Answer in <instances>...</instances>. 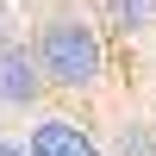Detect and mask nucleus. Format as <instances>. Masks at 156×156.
I'll use <instances>...</instances> for the list:
<instances>
[{"label":"nucleus","instance_id":"nucleus-1","mask_svg":"<svg viewBox=\"0 0 156 156\" xmlns=\"http://www.w3.org/2000/svg\"><path fill=\"white\" fill-rule=\"evenodd\" d=\"M37 62H44L50 81H62V87H87V81L100 75V44H94V31H87V25L62 19V25H50V31H44Z\"/></svg>","mask_w":156,"mask_h":156},{"label":"nucleus","instance_id":"nucleus-2","mask_svg":"<svg viewBox=\"0 0 156 156\" xmlns=\"http://www.w3.org/2000/svg\"><path fill=\"white\" fill-rule=\"evenodd\" d=\"M37 94V69H31V50H0V100L25 106Z\"/></svg>","mask_w":156,"mask_h":156},{"label":"nucleus","instance_id":"nucleus-3","mask_svg":"<svg viewBox=\"0 0 156 156\" xmlns=\"http://www.w3.org/2000/svg\"><path fill=\"white\" fill-rule=\"evenodd\" d=\"M31 156H100V150L87 144V137L75 131L69 119H50V125H37V137H31Z\"/></svg>","mask_w":156,"mask_h":156},{"label":"nucleus","instance_id":"nucleus-4","mask_svg":"<svg viewBox=\"0 0 156 156\" xmlns=\"http://www.w3.org/2000/svg\"><path fill=\"white\" fill-rule=\"evenodd\" d=\"M119 156H156V137H144V131L125 125V131H119Z\"/></svg>","mask_w":156,"mask_h":156},{"label":"nucleus","instance_id":"nucleus-5","mask_svg":"<svg viewBox=\"0 0 156 156\" xmlns=\"http://www.w3.org/2000/svg\"><path fill=\"white\" fill-rule=\"evenodd\" d=\"M112 6H119V19H150L156 0H112Z\"/></svg>","mask_w":156,"mask_h":156},{"label":"nucleus","instance_id":"nucleus-6","mask_svg":"<svg viewBox=\"0 0 156 156\" xmlns=\"http://www.w3.org/2000/svg\"><path fill=\"white\" fill-rule=\"evenodd\" d=\"M0 156H25V150H12V144H0Z\"/></svg>","mask_w":156,"mask_h":156}]
</instances>
